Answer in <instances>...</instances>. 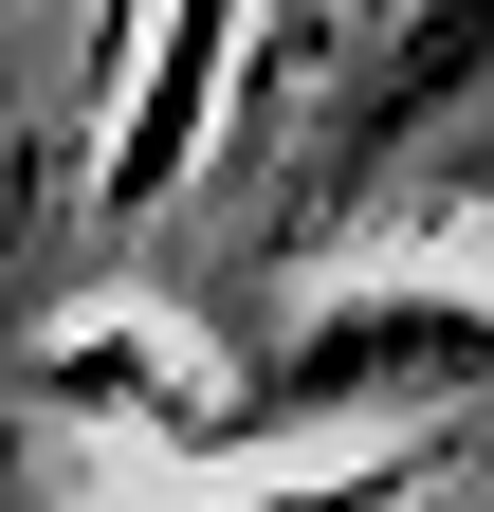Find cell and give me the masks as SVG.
I'll use <instances>...</instances> for the list:
<instances>
[{
    "label": "cell",
    "instance_id": "obj_1",
    "mask_svg": "<svg viewBox=\"0 0 494 512\" xmlns=\"http://www.w3.org/2000/svg\"><path fill=\"white\" fill-rule=\"evenodd\" d=\"M476 384H494V275H385V293L293 311V330L202 403V458L257 476V458H293V439H366V421L476 403Z\"/></svg>",
    "mask_w": 494,
    "mask_h": 512
}]
</instances>
